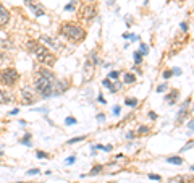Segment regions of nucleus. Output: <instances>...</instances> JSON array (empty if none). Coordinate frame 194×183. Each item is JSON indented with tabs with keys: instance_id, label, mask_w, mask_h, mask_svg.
I'll return each instance as SVG.
<instances>
[{
	"instance_id": "obj_40",
	"label": "nucleus",
	"mask_w": 194,
	"mask_h": 183,
	"mask_svg": "<svg viewBox=\"0 0 194 183\" xmlns=\"http://www.w3.org/2000/svg\"><path fill=\"white\" fill-rule=\"evenodd\" d=\"M97 99H99V102H102V104H105V99H104V97H102V96H100V94H99V97H97Z\"/></svg>"
},
{
	"instance_id": "obj_32",
	"label": "nucleus",
	"mask_w": 194,
	"mask_h": 183,
	"mask_svg": "<svg viewBox=\"0 0 194 183\" xmlns=\"http://www.w3.org/2000/svg\"><path fill=\"white\" fill-rule=\"evenodd\" d=\"M188 128L191 130V131H194V120H189L188 122Z\"/></svg>"
},
{
	"instance_id": "obj_10",
	"label": "nucleus",
	"mask_w": 194,
	"mask_h": 183,
	"mask_svg": "<svg viewBox=\"0 0 194 183\" xmlns=\"http://www.w3.org/2000/svg\"><path fill=\"white\" fill-rule=\"evenodd\" d=\"M179 97V92L178 91H173V92H170L168 96H165V100H167V104H170V105H173L175 104V100Z\"/></svg>"
},
{
	"instance_id": "obj_38",
	"label": "nucleus",
	"mask_w": 194,
	"mask_h": 183,
	"mask_svg": "<svg viewBox=\"0 0 194 183\" xmlns=\"http://www.w3.org/2000/svg\"><path fill=\"white\" fill-rule=\"evenodd\" d=\"M97 118H99V122H104V120H105V115H104V114H99V115H97Z\"/></svg>"
},
{
	"instance_id": "obj_2",
	"label": "nucleus",
	"mask_w": 194,
	"mask_h": 183,
	"mask_svg": "<svg viewBox=\"0 0 194 183\" xmlns=\"http://www.w3.org/2000/svg\"><path fill=\"white\" fill-rule=\"evenodd\" d=\"M21 79V75L20 71L16 68H13V67H3V68L0 70V86L2 88H15L16 84L20 83Z\"/></svg>"
},
{
	"instance_id": "obj_27",
	"label": "nucleus",
	"mask_w": 194,
	"mask_h": 183,
	"mask_svg": "<svg viewBox=\"0 0 194 183\" xmlns=\"http://www.w3.org/2000/svg\"><path fill=\"white\" fill-rule=\"evenodd\" d=\"M39 173V168H31V170H28V175H37Z\"/></svg>"
},
{
	"instance_id": "obj_19",
	"label": "nucleus",
	"mask_w": 194,
	"mask_h": 183,
	"mask_svg": "<svg viewBox=\"0 0 194 183\" xmlns=\"http://www.w3.org/2000/svg\"><path fill=\"white\" fill-rule=\"evenodd\" d=\"M36 156H37L39 159H47V157H49V154L44 152V151H40V149H37V151H36Z\"/></svg>"
},
{
	"instance_id": "obj_39",
	"label": "nucleus",
	"mask_w": 194,
	"mask_h": 183,
	"mask_svg": "<svg viewBox=\"0 0 194 183\" xmlns=\"http://www.w3.org/2000/svg\"><path fill=\"white\" fill-rule=\"evenodd\" d=\"M171 73H175V75H181V70H179V68H175Z\"/></svg>"
},
{
	"instance_id": "obj_11",
	"label": "nucleus",
	"mask_w": 194,
	"mask_h": 183,
	"mask_svg": "<svg viewBox=\"0 0 194 183\" xmlns=\"http://www.w3.org/2000/svg\"><path fill=\"white\" fill-rule=\"evenodd\" d=\"M31 139H32V134L28 131V133H26L24 136L20 139V144H24V146H32V141H31Z\"/></svg>"
},
{
	"instance_id": "obj_34",
	"label": "nucleus",
	"mask_w": 194,
	"mask_h": 183,
	"mask_svg": "<svg viewBox=\"0 0 194 183\" xmlns=\"http://www.w3.org/2000/svg\"><path fill=\"white\" fill-rule=\"evenodd\" d=\"M147 131H149V128H147V126H141V128H139V133H142V134L147 133Z\"/></svg>"
},
{
	"instance_id": "obj_9",
	"label": "nucleus",
	"mask_w": 194,
	"mask_h": 183,
	"mask_svg": "<svg viewBox=\"0 0 194 183\" xmlns=\"http://www.w3.org/2000/svg\"><path fill=\"white\" fill-rule=\"evenodd\" d=\"M29 10L32 11V13H34V16H37V18H39V16H44V15H45L44 7L40 5L39 2H34V3H32V5L29 7Z\"/></svg>"
},
{
	"instance_id": "obj_4",
	"label": "nucleus",
	"mask_w": 194,
	"mask_h": 183,
	"mask_svg": "<svg viewBox=\"0 0 194 183\" xmlns=\"http://www.w3.org/2000/svg\"><path fill=\"white\" fill-rule=\"evenodd\" d=\"M20 99L24 105H31V104H34L39 97L36 96V91L31 84H24V86L20 89Z\"/></svg>"
},
{
	"instance_id": "obj_35",
	"label": "nucleus",
	"mask_w": 194,
	"mask_h": 183,
	"mask_svg": "<svg viewBox=\"0 0 194 183\" xmlns=\"http://www.w3.org/2000/svg\"><path fill=\"white\" fill-rule=\"evenodd\" d=\"M189 148H194V141H191V143H189L188 146H184V148H183V151H188Z\"/></svg>"
},
{
	"instance_id": "obj_29",
	"label": "nucleus",
	"mask_w": 194,
	"mask_h": 183,
	"mask_svg": "<svg viewBox=\"0 0 194 183\" xmlns=\"http://www.w3.org/2000/svg\"><path fill=\"white\" fill-rule=\"evenodd\" d=\"M171 75H173V73H171L170 70H167V71H164V78H165V79H168L170 76H171Z\"/></svg>"
},
{
	"instance_id": "obj_37",
	"label": "nucleus",
	"mask_w": 194,
	"mask_h": 183,
	"mask_svg": "<svg viewBox=\"0 0 194 183\" xmlns=\"http://www.w3.org/2000/svg\"><path fill=\"white\" fill-rule=\"evenodd\" d=\"M20 114V109H13V110H10V115H18Z\"/></svg>"
},
{
	"instance_id": "obj_17",
	"label": "nucleus",
	"mask_w": 194,
	"mask_h": 183,
	"mask_svg": "<svg viewBox=\"0 0 194 183\" xmlns=\"http://www.w3.org/2000/svg\"><path fill=\"white\" fill-rule=\"evenodd\" d=\"M86 136H76V138H71L66 141V144H75V143H79V141H84Z\"/></svg>"
},
{
	"instance_id": "obj_30",
	"label": "nucleus",
	"mask_w": 194,
	"mask_h": 183,
	"mask_svg": "<svg viewBox=\"0 0 194 183\" xmlns=\"http://www.w3.org/2000/svg\"><path fill=\"white\" fill-rule=\"evenodd\" d=\"M23 2H24V5H26V7H31L32 3H34V2H37V0H23Z\"/></svg>"
},
{
	"instance_id": "obj_33",
	"label": "nucleus",
	"mask_w": 194,
	"mask_h": 183,
	"mask_svg": "<svg viewBox=\"0 0 194 183\" xmlns=\"http://www.w3.org/2000/svg\"><path fill=\"white\" fill-rule=\"evenodd\" d=\"M179 28H181V31H188V23H181V25H179Z\"/></svg>"
},
{
	"instance_id": "obj_1",
	"label": "nucleus",
	"mask_w": 194,
	"mask_h": 183,
	"mask_svg": "<svg viewBox=\"0 0 194 183\" xmlns=\"http://www.w3.org/2000/svg\"><path fill=\"white\" fill-rule=\"evenodd\" d=\"M60 34L63 36L66 41H70V42L79 44L81 41H84V37H86V29L81 25H78V23L65 21L60 26Z\"/></svg>"
},
{
	"instance_id": "obj_31",
	"label": "nucleus",
	"mask_w": 194,
	"mask_h": 183,
	"mask_svg": "<svg viewBox=\"0 0 194 183\" xmlns=\"http://www.w3.org/2000/svg\"><path fill=\"white\" fill-rule=\"evenodd\" d=\"M120 110H121V107H120V105H115V107H113V114L120 115Z\"/></svg>"
},
{
	"instance_id": "obj_22",
	"label": "nucleus",
	"mask_w": 194,
	"mask_h": 183,
	"mask_svg": "<svg viewBox=\"0 0 194 183\" xmlns=\"http://www.w3.org/2000/svg\"><path fill=\"white\" fill-rule=\"evenodd\" d=\"M141 60H142V54L138 50V52H134V62L136 63H141Z\"/></svg>"
},
{
	"instance_id": "obj_7",
	"label": "nucleus",
	"mask_w": 194,
	"mask_h": 183,
	"mask_svg": "<svg viewBox=\"0 0 194 183\" xmlns=\"http://www.w3.org/2000/svg\"><path fill=\"white\" fill-rule=\"evenodd\" d=\"M13 100H15V96L11 94L10 91H7L5 88L0 86V104H2V105H8V104H11Z\"/></svg>"
},
{
	"instance_id": "obj_12",
	"label": "nucleus",
	"mask_w": 194,
	"mask_h": 183,
	"mask_svg": "<svg viewBox=\"0 0 194 183\" xmlns=\"http://www.w3.org/2000/svg\"><path fill=\"white\" fill-rule=\"evenodd\" d=\"M124 104L129 105V107H136V105L139 104V100L136 99V97H126V99H124Z\"/></svg>"
},
{
	"instance_id": "obj_43",
	"label": "nucleus",
	"mask_w": 194,
	"mask_h": 183,
	"mask_svg": "<svg viewBox=\"0 0 194 183\" xmlns=\"http://www.w3.org/2000/svg\"><path fill=\"white\" fill-rule=\"evenodd\" d=\"M0 156L3 157V149H2V146H0Z\"/></svg>"
},
{
	"instance_id": "obj_41",
	"label": "nucleus",
	"mask_w": 194,
	"mask_h": 183,
	"mask_svg": "<svg viewBox=\"0 0 194 183\" xmlns=\"http://www.w3.org/2000/svg\"><path fill=\"white\" fill-rule=\"evenodd\" d=\"M104 151H112V146H104Z\"/></svg>"
},
{
	"instance_id": "obj_42",
	"label": "nucleus",
	"mask_w": 194,
	"mask_h": 183,
	"mask_svg": "<svg viewBox=\"0 0 194 183\" xmlns=\"http://www.w3.org/2000/svg\"><path fill=\"white\" fill-rule=\"evenodd\" d=\"M107 3H109V5H113V3H115V0H107Z\"/></svg>"
},
{
	"instance_id": "obj_46",
	"label": "nucleus",
	"mask_w": 194,
	"mask_h": 183,
	"mask_svg": "<svg viewBox=\"0 0 194 183\" xmlns=\"http://www.w3.org/2000/svg\"><path fill=\"white\" fill-rule=\"evenodd\" d=\"M16 183H24V182H16Z\"/></svg>"
},
{
	"instance_id": "obj_6",
	"label": "nucleus",
	"mask_w": 194,
	"mask_h": 183,
	"mask_svg": "<svg viewBox=\"0 0 194 183\" xmlns=\"http://www.w3.org/2000/svg\"><path fill=\"white\" fill-rule=\"evenodd\" d=\"M10 23V10L3 3H0V29H3Z\"/></svg>"
},
{
	"instance_id": "obj_13",
	"label": "nucleus",
	"mask_w": 194,
	"mask_h": 183,
	"mask_svg": "<svg viewBox=\"0 0 194 183\" xmlns=\"http://www.w3.org/2000/svg\"><path fill=\"white\" fill-rule=\"evenodd\" d=\"M121 86H123V84H121V81H117V83H112V86H110V92H112V94H115V92H118V89H121Z\"/></svg>"
},
{
	"instance_id": "obj_20",
	"label": "nucleus",
	"mask_w": 194,
	"mask_h": 183,
	"mask_svg": "<svg viewBox=\"0 0 194 183\" xmlns=\"http://www.w3.org/2000/svg\"><path fill=\"white\" fill-rule=\"evenodd\" d=\"M139 52H141V54H142V55H147V54H149V47H147V45H146V44H141V47H139Z\"/></svg>"
},
{
	"instance_id": "obj_36",
	"label": "nucleus",
	"mask_w": 194,
	"mask_h": 183,
	"mask_svg": "<svg viewBox=\"0 0 194 183\" xmlns=\"http://www.w3.org/2000/svg\"><path fill=\"white\" fill-rule=\"evenodd\" d=\"M149 118L150 120H155V118H157V114H155V112H149Z\"/></svg>"
},
{
	"instance_id": "obj_16",
	"label": "nucleus",
	"mask_w": 194,
	"mask_h": 183,
	"mask_svg": "<svg viewBox=\"0 0 194 183\" xmlns=\"http://www.w3.org/2000/svg\"><path fill=\"white\" fill-rule=\"evenodd\" d=\"M136 81V76L134 75H131V73H126L124 75V83L126 84H131V83H134Z\"/></svg>"
},
{
	"instance_id": "obj_15",
	"label": "nucleus",
	"mask_w": 194,
	"mask_h": 183,
	"mask_svg": "<svg viewBox=\"0 0 194 183\" xmlns=\"http://www.w3.org/2000/svg\"><path fill=\"white\" fill-rule=\"evenodd\" d=\"M102 168H104V165H95L94 168H92V170H91L89 173H83V175H81V177H87V175H95V173H100V170H102Z\"/></svg>"
},
{
	"instance_id": "obj_48",
	"label": "nucleus",
	"mask_w": 194,
	"mask_h": 183,
	"mask_svg": "<svg viewBox=\"0 0 194 183\" xmlns=\"http://www.w3.org/2000/svg\"><path fill=\"white\" fill-rule=\"evenodd\" d=\"M176 2H181V0H176Z\"/></svg>"
},
{
	"instance_id": "obj_45",
	"label": "nucleus",
	"mask_w": 194,
	"mask_h": 183,
	"mask_svg": "<svg viewBox=\"0 0 194 183\" xmlns=\"http://www.w3.org/2000/svg\"><path fill=\"white\" fill-rule=\"evenodd\" d=\"M191 170H194V165H193V167H191Z\"/></svg>"
},
{
	"instance_id": "obj_3",
	"label": "nucleus",
	"mask_w": 194,
	"mask_h": 183,
	"mask_svg": "<svg viewBox=\"0 0 194 183\" xmlns=\"http://www.w3.org/2000/svg\"><path fill=\"white\" fill-rule=\"evenodd\" d=\"M34 55H36V60H37L39 63H42L44 67H52V65L55 63V60H57L54 52L50 49H47V47L42 45V44H39V47L36 49Z\"/></svg>"
},
{
	"instance_id": "obj_49",
	"label": "nucleus",
	"mask_w": 194,
	"mask_h": 183,
	"mask_svg": "<svg viewBox=\"0 0 194 183\" xmlns=\"http://www.w3.org/2000/svg\"><path fill=\"white\" fill-rule=\"evenodd\" d=\"M0 157H2V156H0Z\"/></svg>"
},
{
	"instance_id": "obj_28",
	"label": "nucleus",
	"mask_w": 194,
	"mask_h": 183,
	"mask_svg": "<svg viewBox=\"0 0 194 183\" xmlns=\"http://www.w3.org/2000/svg\"><path fill=\"white\" fill-rule=\"evenodd\" d=\"M75 162H76V157H75V156H71V157L66 159V164H68V165H70V164H75Z\"/></svg>"
},
{
	"instance_id": "obj_47",
	"label": "nucleus",
	"mask_w": 194,
	"mask_h": 183,
	"mask_svg": "<svg viewBox=\"0 0 194 183\" xmlns=\"http://www.w3.org/2000/svg\"><path fill=\"white\" fill-rule=\"evenodd\" d=\"M147 2H149V0H146V3H147Z\"/></svg>"
},
{
	"instance_id": "obj_26",
	"label": "nucleus",
	"mask_w": 194,
	"mask_h": 183,
	"mask_svg": "<svg viewBox=\"0 0 194 183\" xmlns=\"http://www.w3.org/2000/svg\"><path fill=\"white\" fill-rule=\"evenodd\" d=\"M149 178H150V180H157V182H159V180H162V178H160V175H155V173H149Z\"/></svg>"
},
{
	"instance_id": "obj_21",
	"label": "nucleus",
	"mask_w": 194,
	"mask_h": 183,
	"mask_svg": "<svg viewBox=\"0 0 194 183\" xmlns=\"http://www.w3.org/2000/svg\"><path fill=\"white\" fill-rule=\"evenodd\" d=\"M75 5H76V0H71V3H68V5L65 7V10H66V11H73V10H75Z\"/></svg>"
},
{
	"instance_id": "obj_8",
	"label": "nucleus",
	"mask_w": 194,
	"mask_h": 183,
	"mask_svg": "<svg viewBox=\"0 0 194 183\" xmlns=\"http://www.w3.org/2000/svg\"><path fill=\"white\" fill-rule=\"evenodd\" d=\"M40 41H42L45 45H50V47H54L55 50H62V44H60V42H57L55 39H52L50 36H40Z\"/></svg>"
},
{
	"instance_id": "obj_14",
	"label": "nucleus",
	"mask_w": 194,
	"mask_h": 183,
	"mask_svg": "<svg viewBox=\"0 0 194 183\" xmlns=\"http://www.w3.org/2000/svg\"><path fill=\"white\" fill-rule=\"evenodd\" d=\"M167 162H170V164H176V165H181V164H183V159L178 157V156H173V157H168V159H167Z\"/></svg>"
},
{
	"instance_id": "obj_23",
	"label": "nucleus",
	"mask_w": 194,
	"mask_h": 183,
	"mask_svg": "<svg viewBox=\"0 0 194 183\" xmlns=\"http://www.w3.org/2000/svg\"><path fill=\"white\" fill-rule=\"evenodd\" d=\"M65 123H66V125H75L76 123V118H75V117H66Z\"/></svg>"
},
{
	"instance_id": "obj_25",
	"label": "nucleus",
	"mask_w": 194,
	"mask_h": 183,
	"mask_svg": "<svg viewBox=\"0 0 194 183\" xmlns=\"http://www.w3.org/2000/svg\"><path fill=\"white\" fill-rule=\"evenodd\" d=\"M120 76V73L118 71H110V75H109V79L112 78V79H115V81H117V78H118Z\"/></svg>"
},
{
	"instance_id": "obj_18",
	"label": "nucleus",
	"mask_w": 194,
	"mask_h": 183,
	"mask_svg": "<svg viewBox=\"0 0 194 183\" xmlns=\"http://www.w3.org/2000/svg\"><path fill=\"white\" fill-rule=\"evenodd\" d=\"M11 44L7 39H0V49H10Z\"/></svg>"
},
{
	"instance_id": "obj_44",
	"label": "nucleus",
	"mask_w": 194,
	"mask_h": 183,
	"mask_svg": "<svg viewBox=\"0 0 194 183\" xmlns=\"http://www.w3.org/2000/svg\"><path fill=\"white\" fill-rule=\"evenodd\" d=\"M86 2H87V3H92V5H94V2H95V0H86Z\"/></svg>"
},
{
	"instance_id": "obj_5",
	"label": "nucleus",
	"mask_w": 194,
	"mask_h": 183,
	"mask_svg": "<svg viewBox=\"0 0 194 183\" xmlns=\"http://www.w3.org/2000/svg\"><path fill=\"white\" fill-rule=\"evenodd\" d=\"M95 15H97V8H95V5H92V3H83V5L79 7V10H78V16H79V20H83V21L94 20Z\"/></svg>"
},
{
	"instance_id": "obj_24",
	"label": "nucleus",
	"mask_w": 194,
	"mask_h": 183,
	"mask_svg": "<svg viewBox=\"0 0 194 183\" xmlns=\"http://www.w3.org/2000/svg\"><path fill=\"white\" fill-rule=\"evenodd\" d=\"M167 88H168V86H167V83L160 84L159 88H157V92H160V94H162V92H164V91H167Z\"/></svg>"
}]
</instances>
